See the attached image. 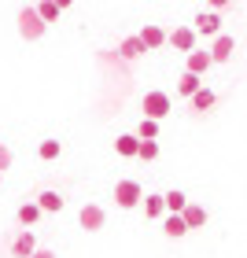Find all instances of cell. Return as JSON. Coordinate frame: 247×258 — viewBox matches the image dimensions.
Listing matches in <instances>:
<instances>
[{"label":"cell","mask_w":247,"mask_h":258,"mask_svg":"<svg viewBox=\"0 0 247 258\" xmlns=\"http://www.w3.org/2000/svg\"><path fill=\"white\" fill-rule=\"evenodd\" d=\"M8 166H11V151H8L4 144H0V173H4Z\"/></svg>","instance_id":"25"},{"label":"cell","mask_w":247,"mask_h":258,"mask_svg":"<svg viewBox=\"0 0 247 258\" xmlns=\"http://www.w3.org/2000/svg\"><path fill=\"white\" fill-rule=\"evenodd\" d=\"M140 107H144V118H155V122H162V118L170 114V96L155 89V92H148V96H144V103H140Z\"/></svg>","instance_id":"2"},{"label":"cell","mask_w":247,"mask_h":258,"mask_svg":"<svg viewBox=\"0 0 247 258\" xmlns=\"http://www.w3.org/2000/svg\"><path fill=\"white\" fill-rule=\"evenodd\" d=\"M19 221H22V225H37V221H41V207H37V203L19 207Z\"/></svg>","instance_id":"20"},{"label":"cell","mask_w":247,"mask_h":258,"mask_svg":"<svg viewBox=\"0 0 247 258\" xmlns=\"http://www.w3.org/2000/svg\"><path fill=\"white\" fill-rule=\"evenodd\" d=\"M137 137H140V140H155V137H159V122H155V118H144V122H140V129H137Z\"/></svg>","instance_id":"23"},{"label":"cell","mask_w":247,"mask_h":258,"mask_svg":"<svg viewBox=\"0 0 247 258\" xmlns=\"http://www.w3.org/2000/svg\"><path fill=\"white\" fill-rule=\"evenodd\" d=\"M0 177H4V173H0Z\"/></svg>","instance_id":"29"},{"label":"cell","mask_w":247,"mask_h":258,"mask_svg":"<svg viewBox=\"0 0 247 258\" xmlns=\"http://www.w3.org/2000/svg\"><path fill=\"white\" fill-rule=\"evenodd\" d=\"M181 218H184V225H188V229H203L207 210H203V207H196V203H188V207L181 210Z\"/></svg>","instance_id":"11"},{"label":"cell","mask_w":247,"mask_h":258,"mask_svg":"<svg viewBox=\"0 0 247 258\" xmlns=\"http://www.w3.org/2000/svg\"><path fill=\"white\" fill-rule=\"evenodd\" d=\"M114 148H118V155H129V159H133V155H137V148H140V137L126 133V137H118V140H114Z\"/></svg>","instance_id":"16"},{"label":"cell","mask_w":247,"mask_h":258,"mask_svg":"<svg viewBox=\"0 0 247 258\" xmlns=\"http://www.w3.org/2000/svg\"><path fill=\"white\" fill-rule=\"evenodd\" d=\"M162 232H166V236H184L188 225H184L181 214H166V221H162Z\"/></svg>","instance_id":"15"},{"label":"cell","mask_w":247,"mask_h":258,"mask_svg":"<svg viewBox=\"0 0 247 258\" xmlns=\"http://www.w3.org/2000/svg\"><path fill=\"white\" fill-rule=\"evenodd\" d=\"M207 4H210V8H214V11H221V8H225V4H229V0H207Z\"/></svg>","instance_id":"27"},{"label":"cell","mask_w":247,"mask_h":258,"mask_svg":"<svg viewBox=\"0 0 247 258\" xmlns=\"http://www.w3.org/2000/svg\"><path fill=\"white\" fill-rule=\"evenodd\" d=\"M229 55H232V37H229V33H218V37H214V48H210V59H214V63H225Z\"/></svg>","instance_id":"9"},{"label":"cell","mask_w":247,"mask_h":258,"mask_svg":"<svg viewBox=\"0 0 247 258\" xmlns=\"http://www.w3.org/2000/svg\"><path fill=\"white\" fill-rule=\"evenodd\" d=\"M140 203H144V214H148L151 221L166 214V199H162V196H144V199H140Z\"/></svg>","instance_id":"13"},{"label":"cell","mask_w":247,"mask_h":258,"mask_svg":"<svg viewBox=\"0 0 247 258\" xmlns=\"http://www.w3.org/2000/svg\"><path fill=\"white\" fill-rule=\"evenodd\" d=\"M33 251H37V240H33V232H19L15 243H11V254H15V258H30Z\"/></svg>","instance_id":"8"},{"label":"cell","mask_w":247,"mask_h":258,"mask_svg":"<svg viewBox=\"0 0 247 258\" xmlns=\"http://www.w3.org/2000/svg\"><path fill=\"white\" fill-rule=\"evenodd\" d=\"M192 103H196V111H210L218 103V96L210 89H199V92H192Z\"/></svg>","instance_id":"18"},{"label":"cell","mask_w":247,"mask_h":258,"mask_svg":"<svg viewBox=\"0 0 247 258\" xmlns=\"http://www.w3.org/2000/svg\"><path fill=\"white\" fill-rule=\"evenodd\" d=\"M162 199H166V210H170V214H181V210L188 207V196H184V192H166Z\"/></svg>","instance_id":"19"},{"label":"cell","mask_w":247,"mask_h":258,"mask_svg":"<svg viewBox=\"0 0 247 258\" xmlns=\"http://www.w3.org/2000/svg\"><path fill=\"white\" fill-rule=\"evenodd\" d=\"M140 199H144V192H140V184H137V181H118V184H114V203H118L122 210L137 207Z\"/></svg>","instance_id":"3"},{"label":"cell","mask_w":247,"mask_h":258,"mask_svg":"<svg viewBox=\"0 0 247 258\" xmlns=\"http://www.w3.org/2000/svg\"><path fill=\"white\" fill-rule=\"evenodd\" d=\"M144 52H148V48H144V41H140V33H137V37H126V41L118 44V55H122V59H140Z\"/></svg>","instance_id":"10"},{"label":"cell","mask_w":247,"mask_h":258,"mask_svg":"<svg viewBox=\"0 0 247 258\" xmlns=\"http://www.w3.org/2000/svg\"><path fill=\"white\" fill-rule=\"evenodd\" d=\"M210 63H214V59H210V52H196V48L188 52V70H196V74H203Z\"/></svg>","instance_id":"17"},{"label":"cell","mask_w":247,"mask_h":258,"mask_svg":"<svg viewBox=\"0 0 247 258\" xmlns=\"http://www.w3.org/2000/svg\"><path fill=\"white\" fill-rule=\"evenodd\" d=\"M59 4H55V0H41V8H37V15L44 19V22H55V19H59Z\"/></svg>","instance_id":"22"},{"label":"cell","mask_w":247,"mask_h":258,"mask_svg":"<svg viewBox=\"0 0 247 258\" xmlns=\"http://www.w3.org/2000/svg\"><path fill=\"white\" fill-rule=\"evenodd\" d=\"M41 159H44V162L59 159V140H41Z\"/></svg>","instance_id":"24"},{"label":"cell","mask_w":247,"mask_h":258,"mask_svg":"<svg viewBox=\"0 0 247 258\" xmlns=\"http://www.w3.org/2000/svg\"><path fill=\"white\" fill-rule=\"evenodd\" d=\"M196 37H199V33H196L192 26H177V30H173V33H170L166 41H170V44H173V48H177V52H184V55H188V52L196 48Z\"/></svg>","instance_id":"5"},{"label":"cell","mask_w":247,"mask_h":258,"mask_svg":"<svg viewBox=\"0 0 247 258\" xmlns=\"http://www.w3.org/2000/svg\"><path fill=\"white\" fill-rule=\"evenodd\" d=\"M30 258H55V254H52V251H48V247H37V251H33V254H30Z\"/></svg>","instance_id":"26"},{"label":"cell","mask_w":247,"mask_h":258,"mask_svg":"<svg viewBox=\"0 0 247 258\" xmlns=\"http://www.w3.org/2000/svg\"><path fill=\"white\" fill-rule=\"evenodd\" d=\"M55 4H59V8H70V4H74V0H55Z\"/></svg>","instance_id":"28"},{"label":"cell","mask_w":247,"mask_h":258,"mask_svg":"<svg viewBox=\"0 0 247 258\" xmlns=\"http://www.w3.org/2000/svg\"><path fill=\"white\" fill-rule=\"evenodd\" d=\"M137 159H144V162L159 159V140H140V148H137Z\"/></svg>","instance_id":"21"},{"label":"cell","mask_w":247,"mask_h":258,"mask_svg":"<svg viewBox=\"0 0 247 258\" xmlns=\"http://www.w3.org/2000/svg\"><path fill=\"white\" fill-rule=\"evenodd\" d=\"M44 30H48V22L37 15V8H22V11H19V33H22L26 41H41Z\"/></svg>","instance_id":"1"},{"label":"cell","mask_w":247,"mask_h":258,"mask_svg":"<svg viewBox=\"0 0 247 258\" xmlns=\"http://www.w3.org/2000/svg\"><path fill=\"white\" fill-rule=\"evenodd\" d=\"M199 89H203V85H199V74H196V70H184L181 81H177V92L188 100V96H192V92H199Z\"/></svg>","instance_id":"12"},{"label":"cell","mask_w":247,"mask_h":258,"mask_svg":"<svg viewBox=\"0 0 247 258\" xmlns=\"http://www.w3.org/2000/svg\"><path fill=\"white\" fill-rule=\"evenodd\" d=\"M166 37H170V33L162 30V26H144V30H140V41H144L148 52H159L162 44H166Z\"/></svg>","instance_id":"7"},{"label":"cell","mask_w":247,"mask_h":258,"mask_svg":"<svg viewBox=\"0 0 247 258\" xmlns=\"http://www.w3.org/2000/svg\"><path fill=\"white\" fill-rule=\"evenodd\" d=\"M196 33H207V37H218V33H221V15L214 8L203 11V15L196 19Z\"/></svg>","instance_id":"6"},{"label":"cell","mask_w":247,"mask_h":258,"mask_svg":"<svg viewBox=\"0 0 247 258\" xmlns=\"http://www.w3.org/2000/svg\"><path fill=\"white\" fill-rule=\"evenodd\" d=\"M37 207H41V210H48V214H59V210H63V196H59V192H41Z\"/></svg>","instance_id":"14"},{"label":"cell","mask_w":247,"mask_h":258,"mask_svg":"<svg viewBox=\"0 0 247 258\" xmlns=\"http://www.w3.org/2000/svg\"><path fill=\"white\" fill-rule=\"evenodd\" d=\"M78 221H81V229H85V232H100V229H103V221H107V214H103L96 203H89V207H81Z\"/></svg>","instance_id":"4"}]
</instances>
